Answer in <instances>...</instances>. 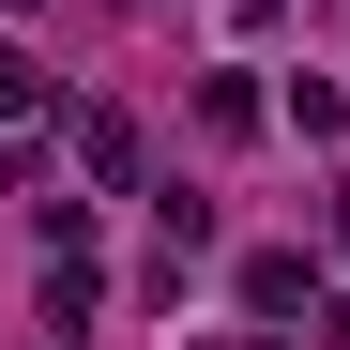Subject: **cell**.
I'll return each instance as SVG.
<instances>
[{"mask_svg": "<svg viewBox=\"0 0 350 350\" xmlns=\"http://www.w3.org/2000/svg\"><path fill=\"white\" fill-rule=\"evenodd\" d=\"M77 183H137V122L122 107H77Z\"/></svg>", "mask_w": 350, "mask_h": 350, "instance_id": "obj_1", "label": "cell"}, {"mask_svg": "<svg viewBox=\"0 0 350 350\" xmlns=\"http://www.w3.org/2000/svg\"><path fill=\"white\" fill-rule=\"evenodd\" d=\"M244 305H259V320H289V305H320V274H305V244H259V259H244Z\"/></svg>", "mask_w": 350, "mask_h": 350, "instance_id": "obj_2", "label": "cell"}, {"mask_svg": "<svg viewBox=\"0 0 350 350\" xmlns=\"http://www.w3.org/2000/svg\"><path fill=\"white\" fill-rule=\"evenodd\" d=\"M46 107H62V92H46V62H31V46H0V137H31Z\"/></svg>", "mask_w": 350, "mask_h": 350, "instance_id": "obj_3", "label": "cell"}, {"mask_svg": "<svg viewBox=\"0 0 350 350\" xmlns=\"http://www.w3.org/2000/svg\"><path fill=\"white\" fill-rule=\"evenodd\" d=\"M198 122H213V137H259V77H244V62L198 77Z\"/></svg>", "mask_w": 350, "mask_h": 350, "instance_id": "obj_4", "label": "cell"}, {"mask_svg": "<svg viewBox=\"0 0 350 350\" xmlns=\"http://www.w3.org/2000/svg\"><path fill=\"white\" fill-rule=\"evenodd\" d=\"M289 137H350V92L335 77H289Z\"/></svg>", "mask_w": 350, "mask_h": 350, "instance_id": "obj_5", "label": "cell"}, {"mask_svg": "<svg viewBox=\"0 0 350 350\" xmlns=\"http://www.w3.org/2000/svg\"><path fill=\"white\" fill-rule=\"evenodd\" d=\"M31 244L46 259H92V198H31Z\"/></svg>", "mask_w": 350, "mask_h": 350, "instance_id": "obj_6", "label": "cell"}, {"mask_svg": "<svg viewBox=\"0 0 350 350\" xmlns=\"http://www.w3.org/2000/svg\"><path fill=\"white\" fill-rule=\"evenodd\" d=\"M107 305V289H92V259H46V320H62V350H77V320Z\"/></svg>", "mask_w": 350, "mask_h": 350, "instance_id": "obj_7", "label": "cell"}, {"mask_svg": "<svg viewBox=\"0 0 350 350\" xmlns=\"http://www.w3.org/2000/svg\"><path fill=\"white\" fill-rule=\"evenodd\" d=\"M228 16H244V31H274V16H289V0H228Z\"/></svg>", "mask_w": 350, "mask_h": 350, "instance_id": "obj_8", "label": "cell"}, {"mask_svg": "<svg viewBox=\"0 0 350 350\" xmlns=\"http://www.w3.org/2000/svg\"><path fill=\"white\" fill-rule=\"evenodd\" d=\"M335 228H350V198H335Z\"/></svg>", "mask_w": 350, "mask_h": 350, "instance_id": "obj_9", "label": "cell"}]
</instances>
